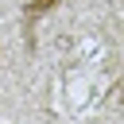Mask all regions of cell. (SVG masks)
<instances>
[{"instance_id":"obj_1","label":"cell","mask_w":124,"mask_h":124,"mask_svg":"<svg viewBox=\"0 0 124 124\" xmlns=\"http://www.w3.org/2000/svg\"><path fill=\"white\" fill-rule=\"evenodd\" d=\"M62 0H27L23 4V27H27V46H35V39H31V27H35V19L39 16H46V12H54Z\"/></svg>"}]
</instances>
